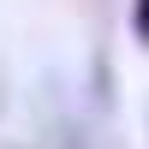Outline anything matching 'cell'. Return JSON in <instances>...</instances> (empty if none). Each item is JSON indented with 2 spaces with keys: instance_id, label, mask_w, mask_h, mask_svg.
<instances>
[{
  "instance_id": "cell-1",
  "label": "cell",
  "mask_w": 149,
  "mask_h": 149,
  "mask_svg": "<svg viewBox=\"0 0 149 149\" xmlns=\"http://www.w3.org/2000/svg\"><path fill=\"white\" fill-rule=\"evenodd\" d=\"M131 36L149 48V0H131Z\"/></svg>"
}]
</instances>
